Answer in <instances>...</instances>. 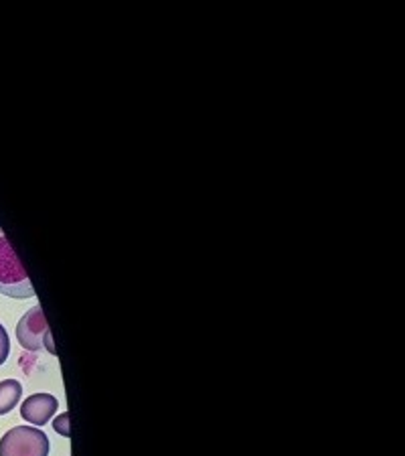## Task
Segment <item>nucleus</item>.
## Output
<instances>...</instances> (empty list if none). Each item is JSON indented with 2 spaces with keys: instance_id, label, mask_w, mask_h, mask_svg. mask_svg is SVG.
<instances>
[{
  "instance_id": "nucleus-7",
  "label": "nucleus",
  "mask_w": 405,
  "mask_h": 456,
  "mask_svg": "<svg viewBox=\"0 0 405 456\" xmlns=\"http://www.w3.org/2000/svg\"><path fill=\"white\" fill-rule=\"evenodd\" d=\"M68 422H69V416H68V411H65V414L59 416L57 420L53 422L55 432L61 434V436H69V426H68Z\"/></svg>"
},
{
  "instance_id": "nucleus-2",
  "label": "nucleus",
  "mask_w": 405,
  "mask_h": 456,
  "mask_svg": "<svg viewBox=\"0 0 405 456\" xmlns=\"http://www.w3.org/2000/svg\"><path fill=\"white\" fill-rule=\"evenodd\" d=\"M47 434L33 426H17L0 438V456H49Z\"/></svg>"
},
{
  "instance_id": "nucleus-5",
  "label": "nucleus",
  "mask_w": 405,
  "mask_h": 456,
  "mask_svg": "<svg viewBox=\"0 0 405 456\" xmlns=\"http://www.w3.org/2000/svg\"><path fill=\"white\" fill-rule=\"evenodd\" d=\"M20 395H23V386L17 379L0 381V416L9 414L17 408Z\"/></svg>"
},
{
  "instance_id": "nucleus-4",
  "label": "nucleus",
  "mask_w": 405,
  "mask_h": 456,
  "mask_svg": "<svg viewBox=\"0 0 405 456\" xmlns=\"http://www.w3.org/2000/svg\"><path fill=\"white\" fill-rule=\"evenodd\" d=\"M57 408H59V402L55 395L33 394L28 395V398L23 402V406H20V416H23V420H27L28 424L43 426L53 418Z\"/></svg>"
},
{
  "instance_id": "nucleus-3",
  "label": "nucleus",
  "mask_w": 405,
  "mask_h": 456,
  "mask_svg": "<svg viewBox=\"0 0 405 456\" xmlns=\"http://www.w3.org/2000/svg\"><path fill=\"white\" fill-rule=\"evenodd\" d=\"M17 339L27 351H39L45 347L49 353H55L53 339H51V330L43 314L41 305L33 306L27 311L23 319L17 325Z\"/></svg>"
},
{
  "instance_id": "nucleus-6",
  "label": "nucleus",
  "mask_w": 405,
  "mask_h": 456,
  "mask_svg": "<svg viewBox=\"0 0 405 456\" xmlns=\"http://www.w3.org/2000/svg\"><path fill=\"white\" fill-rule=\"evenodd\" d=\"M9 353H11L9 333H6V329L0 325V365H3L6 359H9Z\"/></svg>"
},
{
  "instance_id": "nucleus-1",
  "label": "nucleus",
  "mask_w": 405,
  "mask_h": 456,
  "mask_svg": "<svg viewBox=\"0 0 405 456\" xmlns=\"http://www.w3.org/2000/svg\"><path fill=\"white\" fill-rule=\"evenodd\" d=\"M0 294L11 298H33L35 289L28 281L27 270L14 254L12 246L0 230Z\"/></svg>"
}]
</instances>
